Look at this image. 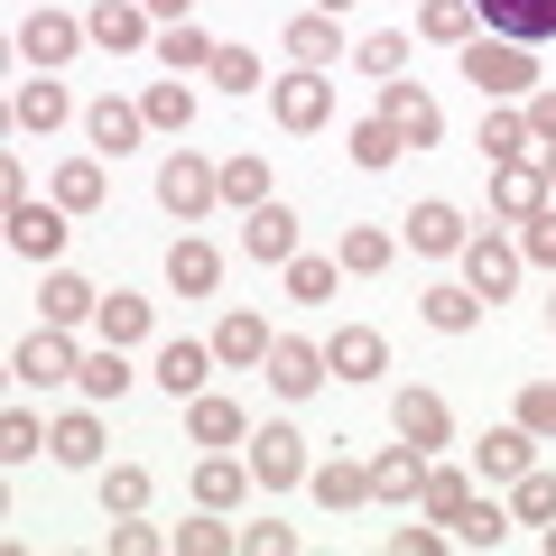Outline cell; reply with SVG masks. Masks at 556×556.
I'll use <instances>...</instances> for the list:
<instances>
[{
	"mask_svg": "<svg viewBox=\"0 0 556 556\" xmlns=\"http://www.w3.org/2000/svg\"><path fill=\"white\" fill-rule=\"evenodd\" d=\"M353 65H362V75H380V84L408 75V38H399V28H371V38L353 47Z\"/></svg>",
	"mask_w": 556,
	"mask_h": 556,
	"instance_id": "7dc6e473",
	"label": "cell"
},
{
	"mask_svg": "<svg viewBox=\"0 0 556 556\" xmlns=\"http://www.w3.org/2000/svg\"><path fill=\"white\" fill-rule=\"evenodd\" d=\"M325 371H334V362H325V343H298V334L269 343V390H278V399H316Z\"/></svg>",
	"mask_w": 556,
	"mask_h": 556,
	"instance_id": "8fae6325",
	"label": "cell"
},
{
	"mask_svg": "<svg viewBox=\"0 0 556 556\" xmlns=\"http://www.w3.org/2000/svg\"><path fill=\"white\" fill-rule=\"evenodd\" d=\"M75 47H84V20H75V10H28V20H20V56L38 65V75H65Z\"/></svg>",
	"mask_w": 556,
	"mask_h": 556,
	"instance_id": "52a82bcc",
	"label": "cell"
},
{
	"mask_svg": "<svg viewBox=\"0 0 556 556\" xmlns=\"http://www.w3.org/2000/svg\"><path fill=\"white\" fill-rule=\"evenodd\" d=\"M288 298H298V306H325V298H334V260H325V251H298V260H288Z\"/></svg>",
	"mask_w": 556,
	"mask_h": 556,
	"instance_id": "bcb514c9",
	"label": "cell"
},
{
	"mask_svg": "<svg viewBox=\"0 0 556 556\" xmlns=\"http://www.w3.org/2000/svg\"><path fill=\"white\" fill-rule=\"evenodd\" d=\"M260 482H251V455H204L195 464V510H241Z\"/></svg>",
	"mask_w": 556,
	"mask_h": 556,
	"instance_id": "d6986e66",
	"label": "cell"
},
{
	"mask_svg": "<svg viewBox=\"0 0 556 556\" xmlns=\"http://www.w3.org/2000/svg\"><path fill=\"white\" fill-rule=\"evenodd\" d=\"M269 112H278V130H325V121H334V75H325V65L278 75L269 84Z\"/></svg>",
	"mask_w": 556,
	"mask_h": 556,
	"instance_id": "3957f363",
	"label": "cell"
},
{
	"mask_svg": "<svg viewBox=\"0 0 556 556\" xmlns=\"http://www.w3.org/2000/svg\"><path fill=\"white\" fill-rule=\"evenodd\" d=\"M519 427H529L538 445L556 437V380H529V390H519Z\"/></svg>",
	"mask_w": 556,
	"mask_h": 556,
	"instance_id": "816d5d0a",
	"label": "cell"
},
{
	"mask_svg": "<svg viewBox=\"0 0 556 556\" xmlns=\"http://www.w3.org/2000/svg\"><path fill=\"white\" fill-rule=\"evenodd\" d=\"M464 288H473V298L482 306H492V298H510V288H519V241H492V232H473V241H464Z\"/></svg>",
	"mask_w": 556,
	"mask_h": 556,
	"instance_id": "9c48e42d",
	"label": "cell"
},
{
	"mask_svg": "<svg viewBox=\"0 0 556 556\" xmlns=\"http://www.w3.org/2000/svg\"><path fill=\"white\" fill-rule=\"evenodd\" d=\"M547 334H556V298H547Z\"/></svg>",
	"mask_w": 556,
	"mask_h": 556,
	"instance_id": "6125c7cd",
	"label": "cell"
},
{
	"mask_svg": "<svg viewBox=\"0 0 556 556\" xmlns=\"http://www.w3.org/2000/svg\"><path fill=\"white\" fill-rule=\"evenodd\" d=\"M186 437H195V445H251V417H241L232 399L204 390V399H186Z\"/></svg>",
	"mask_w": 556,
	"mask_h": 556,
	"instance_id": "4316f807",
	"label": "cell"
},
{
	"mask_svg": "<svg viewBox=\"0 0 556 556\" xmlns=\"http://www.w3.org/2000/svg\"><path fill=\"white\" fill-rule=\"evenodd\" d=\"M529 464H538V437L519 427V417H510V427H492V437L473 445V473H482V482H519Z\"/></svg>",
	"mask_w": 556,
	"mask_h": 556,
	"instance_id": "ffe728a7",
	"label": "cell"
},
{
	"mask_svg": "<svg viewBox=\"0 0 556 556\" xmlns=\"http://www.w3.org/2000/svg\"><path fill=\"white\" fill-rule=\"evenodd\" d=\"M223 547H241V529H223V510L177 519V529H167V556H223Z\"/></svg>",
	"mask_w": 556,
	"mask_h": 556,
	"instance_id": "b9f144b4",
	"label": "cell"
},
{
	"mask_svg": "<svg viewBox=\"0 0 556 556\" xmlns=\"http://www.w3.org/2000/svg\"><path fill=\"white\" fill-rule=\"evenodd\" d=\"M437 547H455L437 519H399V529H390V556H437Z\"/></svg>",
	"mask_w": 556,
	"mask_h": 556,
	"instance_id": "11a10c76",
	"label": "cell"
},
{
	"mask_svg": "<svg viewBox=\"0 0 556 556\" xmlns=\"http://www.w3.org/2000/svg\"><path fill=\"white\" fill-rule=\"evenodd\" d=\"M159 547H167V529H149L139 510H130V519H112V556H159Z\"/></svg>",
	"mask_w": 556,
	"mask_h": 556,
	"instance_id": "9f6ffc18",
	"label": "cell"
},
{
	"mask_svg": "<svg viewBox=\"0 0 556 556\" xmlns=\"http://www.w3.org/2000/svg\"><path fill=\"white\" fill-rule=\"evenodd\" d=\"M139 112H149V130H186V121H195V93H186L177 75H159L149 93H139Z\"/></svg>",
	"mask_w": 556,
	"mask_h": 556,
	"instance_id": "ee69618b",
	"label": "cell"
},
{
	"mask_svg": "<svg viewBox=\"0 0 556 556\" xmlns=\"http://www.w3.org/2000/svg\"><path fill=\"white\" fill-rule=\"evenodd\" d=\"M334 56H343L334 10H298V20H288V65H334Z\"/></svg>",
	"mask_w": 556,
	"mask_h": 556,
	"instance_id": "f1b7e54d",
	"label": "cell"
},
{
	"mask_svg": "<svg viewBox=\"0 0 556 556\" xmlns=\"http://www.w3.org/2000/svg\"><path fill=\"white\" fill-rule=\"evenodd\" d=\"M269 343H278V334L251 316V306H232V316L214 325V362H223V371H260V362H269Z\"/></svg>",
	"mask_w": 556,
	"mask_h": 556,
	"instance_id": "e0dca14e",
	"label": "cell"
},
{
	"mask_svg": "<svg viewBox=\"0 0 556 556\" xmlns=\"http://www.w3.org/2000/svg\"><path fill=\"white\" fill-rule=\"evenodd\" d=\"M464 241H473V232H464V214H455V204H437V195H427V204L408 214V251H427V260H455Z\"/></svg>",
	"mask_w": 556,
	"mask_h": 556,
	"instance_id": "cb8c5ba5",
	"label": "cell"
},
{
	"mask_svg": "<svg viewBox=\"0 0 556 556\" xmlns=\"http://www.w3.org/2000/svg\"><path fill=\"white\" fill-rule=\"evenodd\" d=\"M65 112H75V93H65L56 75H28V84H20V102H10V121H20V130H38V139L56 130Z\"/></svg>",
	"mask_w": 556,
	"mask_h": 556,
	"instance_id": "4dcf8cb0",
	"label": "cell"
},
{
	"mask_svg": "<svg viewBox=\"0 0 556 556\" xmlns=\"http://www.w3.org/2000/svg\"><path fill=\"white\" fill-rule=\"evenodd\" d=\"M47 455L75 464V473H93V464H102V417L93 408H65L56 427H47Z\"/></svg>",
	"mask_w": 556,
	"mask_h": 556,
	"instance_id": "d4e9b609",
	"label": "cell"
},
{
	"mask_svg": "<svg viewBox=\"0 0 556 556\" xmlns=\"http://www.w3.org/2000/svg\"><path fill=\"white\" fill-rule=\"evenodd\" d=\"M390 427L417 445V455H437V445L455 437V408H445L437 390H399V399H390Z\"/></svg>",
	"mask_w": 556,
	"mask_h": 556,
	"instance_id": "7c38bea8",
	"label": "cell"
},
{
	"mask_svg": "<svg viewBox=\"0 0 556 556\" xmlns=\"http://www.w3.org/2000/svg\"><path fill=\"white\" fill-rule=\"evenodd\" d=\"M159 65H167V75H214V38H204L195 20L159 28Z\"/></svg>",
	"mask_w": 556,
	"mask_h": 556,
	"instance_id": "8d00e7d4",
	"label": "cell"
},
{
	"mask_svg": "<svg viewBox=\"0 0 556 556\" xmlns=\"http://www.w3.org/2000/svg\"><path fill=\"white\" fill-rule=\"evenodd\" d=\"M464 501H473V473H464V464H427V492H417V510H427V519L445 529V519H455Z\"/></svg>",
	"mask_w": 556,
	"mask_h": 556,
	"instance_id": "ab89813d",
	"label": "cell"
},
{
	"mask_svg": "<svg viewBox=\"0 0 556 556\" xmlns=\"http://www.w3.org/2000/svg\"><path fill=\"white\" fill-rule=\"evenodd\" d=\"M159 204H167L177 223H204V214L223 204V159H195V149H177V159L159 167Z\"/></svg>",
	"mask_w": 556,
	"mask_h": 556,
	"instance_id": "7a4b0ae2",
	"label": "cell"
},
{
	"mask_svg": "<svg viewBox=\"0 0 556 556\" xmlns=\"http://www.w3.org/2000/svg\"><path fill=\"white\" fill-rule=\"evenodd\" d=\"M343 149H353V167H371V177H380V167H399V149H408V139H399V121H353V130H343Z\"/></svg>",
	"mask_w": 556,
	"mask_h": 556,
	"instance_id": "74e56055",
	"label": "cell"
},
{
	"mask_svg": "<svg viewBox=\"0 0 556 556\" xmlns=\"http://www.w3.org/2000/svg\"><path fill=\"white\" fill-rule=\"evenodd\" d=\"M380 121H399V139H408V149H437V139H445L437 93H417L408 75H390V84H380Z\"/></svg>",
	"mask_w": 556,
	"mask_h": 556,
	"instance_id": "ba28073f",
	"label": "cell"
},
{
	"mask_svg": "<svg viewBox=\"0 0 556 556\" xmlns=\"http://www.w3.org/2000/svg\"><path fill=\"white\" fill-rule=\"evenodd\" d=\"M417 492H427V455H417L408 437H399L390 455H371V501H390V510H408Z\"/></svg>",
	"mask_w": 556,
	"mask_h": 556,
	"instance_id": "44dd1931",
	"label": "cell"
},
{
	"mask_svg": "<svg viewBox=\"0 0 556 556\" xmlns=\"http://www.w3.org/2000/svg\"><path fill=\"white\" fill-rule=\"evenodd\" d=\"M214 84L223 93H260V56L251 47H214Z\"/></svg>",
	"mask_w": 556,
	"mask_h": 556,
	"instance_id": "f5cc1de1",
	"label": "cell"
},
{
	"mask_svg": "<svg viewBox=\"0 0 556 556\" xmlns=\"http://www.w3.org/2000/svg\"><path fill=\"white\" fill-rule=\"evenodd\" d=\"M167 288H177V298H214V288H223V251L186 232L177 251H167Z\"/></svg>",
	"mask_w": 556,
	"mask_h": 556,
	"instance_id": "603a6c76",
	"label": "cell"
},
{
	"mask_svg": "<svg viewBox=\"0 0 556 556\" xmlns=\"http://www.w3.org/2000/svg\"><path fill=\"white\" fill-rule=\"evenodd\" d=\"M241 251L260 260V269H288V260H298V214H288V204H251V214H241Z\"/></svg>",
	"mask_w": 556,
	"mask_h": 556,
	"instance_id": "30bf717a",
	"label": "cell"
},
{
	"mask_svg": "<svg viewBox=\"0 0 556 556\" xmlns=\"http://www.w3.org/2000/svg\"><path fill=\"white\" fill-rule=\"evenodd\" d=\"M538 167H547V195H556V149H538Z\"/></svg>",
	"mask_w": 556,
	"mask_h": 556,
	"instance_id": "91938a15",
	"label": "cell"
},
{
	"mask_svg": "<svg viewBox=\"0 0 556 556\" xmlns=\"http://www.w3.org/2000/svg\"><path fill=\"white\" fill-rule=\"evenodd\" d=\"M547 556H556V519H547Z\"/></svg>",
	"mask_w": 556,
	"mask_h": 556,
	"instance_id": "94428289",
	"label": "cell"
},
{
	"mask_svg": "<svg viewBox=\"0 0 556 556\" xmlns=\"http://www.w3.org/2000/svg\"><path fill=\"white\" fill-rule=\"evenodd\" d=\"M519 260H529V269H556V204H538V214L519 223Z\"/></svg>",
	"mask_w": 556,
	"mask_h": 556,
	"instance_id": "681fc988",
	"label": "cell"
},
{
	"mask_svg": "<svg viewBox=\"0 0 556 556\" xmlns=\"http://www.w3.org/2000/svg\"><path fill=\"white\" fill-rule=\"evenodd\" d=\"M38 445H47V427H38L28 408H10V417H0V464H28Z\"/></svg>",
	"mask_w": 556,
	"mask_h": 556,
	"instance_id": "f907efd6",
	"label": "cell"
},
{
	"mask_svg": "<svg viewBox=\"0 0 556 556\" xmlns=\"http://www.w3.org/2000/svg\"><path fill=\"white\" fill-rule=\"evenodd\" d=\"M538 204H556V195H547V167L501 159V167H492V214H501V223H529Z\"/></svg>",
	"mask_w": 556,
	"mask_h": 556,
	"instance_id": "4fadbf2b",
	"label": "cell"
},
{
	"mask_svg": "<svg viewBox=\"0 0 556 556\" xmlns=\"http://www.w3.org/2000/svg\"><path fill=\"white\" fill-rule=\"evenodd\" d=\"M10 371H20L28 390H56V380H75V371H84V353H75V334H65V325H38V334H20Z\"/></svg>",
	"mask_w": 556,
	"mask_h": 556,
	"instance_id": "277c9868",
	"label": "cell"
},
{
	"mask_svg": "<svg viewBox=\"0 0 556 556\" xmlns=\"http://www.w3.org/2000/svg\"><path fill=\"white\" fill-rule=\"evenodd\" d=\"M102 195H112L102 159H65V167H56V204H65V214H102Z\"/></svg>",
	"mask_w": 556,
	"mask_h": 556,
	"instance_id": "f35d334b",
	"label": "cell"
},
{
	"mask_svg": "<svg viewBox=\"0 0 556 556\" xmlns=\"http://www.w3.org/2000/svg\"><path fill=\"white\" fill-rule=\"evenodd\" d=\"M223 204H232V214L269 204V159H260V149H232V159H223Z\"/></svg>",
	"mask_w": 556,
	"mask_h": 556,
	"instance_id": "d590c367",
	"label": "cell"
},
{
	"mask_svg": "<svg viewBox=\"0 0 556 556\" xmlns=\"http://www.w3.org/2000/svg\"><path fill=\"white\" fill-rule=\"evenodd\" d=\"M288 547H298L288 519H241V556H288Z\"/></svg>",
	"mask_w": 556,
	"mask_h": 556,
	"instance_id": "db71d44e",
	"label": "cell"
},
{
	"mask_svg": "<svg viewBox=\"0 0 556 556\" xmlns=\"http://www.w3.org/2000/svg\"><path fill=\"white\" fill-rule=\"evenodd\" d=\"M93 325H102V343H121V353H130V343H149V334H159V306H149V298H130V288H112Z\"/></svg>",
	"mask_w": 556,
	"mask_h": 556,
	"instance_id": "83f0119b",
	"label": "cell"
},
{
	"mask_svg": "<svg viewBox=\"0 0 556 556\" xmlns=\"http://www.w3.org/2000/svg\"><path fill=\"white\" fill-rule=\"evenodd\" d=\"M417 38H427V47H473L482 38V10H473V0H427V10H417Z\"/></svg>",
	"mask_w": 556,
	"mask_h": 556,
	"instance_id": "1f68e13d",
	"label": "cell"
},
{
	"mask_svg": "<svg viewBox=\"0 0 556 556\" xmlns=\"http://www.w3.org/2000/svg\"><path fill=\"white\" fill-rule=\"evenodd\" d=\"M306 473H316V464H306L298 427H260V437H251V482H260V492H298Z\"/></svg>",
	"mask_w": 556,
	"mask_h": 556,
	"instance_id": "8992f818",
	"label": "cell"
},
{
	"mask_svg": "<svg viewBox=\"0 0 556 556\" xmlns=\"http://www.w3.org/2000/svg\"><path fill=\"white\" fill-rule=\"evenodd\" d=\"M492 38H519V47H547L556 38V0H473Z\"/></svg>",
	"mask_w": 556,
	"mask_h": 556,
	"instance_id": "5bb4252c",
	"label": "cell"
},
{
	"mask_svg": "<svg viewBox=\"0 0 556 556\" xmlns=\"http://www.w3.org/2000/svg\"><path fill=\"white\" fill-rule=\"evenodd\" d=\"M417 316L437 325V334H473V325H482V298L455 278V288H427V298H417Z\"/></svg>",
	"mask_w": 556,
	"mask_h": 556,
	"instance_id": "e575fe53",
	"label": "cell"
},
{
	"mask_svg": "<svg viewBox=\"0 0 556 556\" xmlns=\"http://www.w3.org/2000/svg\"><path fill=\"white\" fill-rule=\"evenodd\" d=\"M325 362H334V380H380L390 371V343H380V325H334Z\"/></svg>",
	"mask_w": 556,
	"mask_h": 556,
	"instance_id": "ac0fdd59",
	"label": "cell"
},
{
	"mask_svg": "<svg viewBox=\"0 0 556 556\" xmlns=\"http://www.w3.org/2000/svg\"><path fill=\"white\" fill-rule=\"evenodd\" d=\"M130 510H149V473L139 464H112L102 473V519H130Z\"/></svg>",
	"mask_w": 556,
	"mask_h": 556,
	"instance_id": "c3c4849f",
	"label": "cell"
},
{
	"mask_svg": "<svg viewBox=\"0 0 556 556\" xmlns=\"http://www.w3.org/2000/svg\"><path fill=\"white\" fill-rule=\"evenodd\" d=\"M75 380H84V399H93V408H102V399H121V390H130V362H121V343H93Z\"/></svg>",
	"mask_w": 556,
	"mask_h": 556,
	"instance_id": "7bdbcfd3",
	"label": "cell"
},
{
	"mask_svg": "<svg viewBox=\"0 0 556 556\" xmlns=\"http://www.w3.org/2000/svg\"><path fill=\"white\" fill-rule=\"evenodd\" d=\"M38 316L75 334V325H93V316H102V288H93V278H75V269H47V288H38Z\"/></svg>",
	"mask_w": 556,
	"mask_h": 556,
	"instance_id": "9a60e30c",
	"label": "cell"
},
{
	"mask_svg": "<svg viewBox=\"0 0 556 556\" xmlns=\"http://www.w3.org/2000/svg\"><path fill=\"white\" fill-rule=\"evenodd\" d=\"M306 492H316V510L343 519V510H362V501H371V464H343V455H334V464H316V473H306Z\"/></svg>",
	"mask_w": 556,
	"mask_h": 556,
	"instance_id": "484cf974",
	"label": "cell"
},
{
	"mask_svg": "<svg viewBox=\"0 0 556 556\" xmlns=\"http://www.w3.org/2000/svg\"><path fill=\"white\" fill-rule=\"evenodd\" d=\"M139 10H149V20H159V28H177V20H195V0H139Z\"/></svg>",
	"mask_w": 556,
	"mask_h": 556,
	"instance_id": "680465c9",
	"label": "cell"
},
{
	"mask_svg": "<svg viewBox=\"0 0 556 556\" xmlns=\"http://www.w3.org/2000/svg\"><path fill=\"white\" fill-rule=\"evenodd\" d=\"M455 56H464V84H473L482 102H529L538 93V47H519V38H492V28H482Z\"/></svg>",
	"mask_w": 556,
	"mask_h": 556,
	"instance_id": "6da1fadb",
	"label": "cell"
},
{
	"mask_svg": "<svg viewBox=\"0 0 556 556\" xmlns=\"http://www.w3.org/2000/svg\"><path fill=\"white\" fill-rule=\"evenodd\" d=\"M84 130H93V149H102V159H121V149H130V139L149 130V112H139V102H112V93H102L93 112H84Z\"/></svg>",
	"mask_w": 556,
	"mask_h": 556,
	"instance_id": "836d02e7",
	"label": "cell"
},
{
	"mask_svg": "<svg viewBox=\"0 0 556 556\" xmlns=\"http://www.w3.org/2000/svg\"><path fill=\"white\" fill-rule=\"evenodd\" d=\"M510 529H519V519L501 510L492 492H473V501H464L455 519H445V538H455V547H501V538H510Z\"/></svg>",
	"mask_w": 556,
	"mask_h": 556,
	"instance_id": "f546056e",
	"label": "cell"
},
{
	"mask_svg": "<svg viewBox=\"0 0 556 556\" xmlns=\"http://www.w3.org/2000/svg\"><path fill=\"white\" fill-rule=\"evenodd\" d=\"M510 519H538V529L556 519V473H547V464H529V473L510 482Z\"/></svg>",
	"mask_w": 556,
	"mask_h": 556,
	"instance_id": "f6af8a7d",
	"label": "cell"
},
{
	"mask_svg": "<svg viewBox=\"0 0 556 556\" xmlns=\"http://www.w3.org/2000/svg\"><path fill=\"white\" fill-rule=\"evenodd\" d=\"M204 380H214V343H159V390L167 399H204Z\"/></svg>",
	"mask_w": 556,
	"mask_h": 556,
	"instance_id": "7402d4cb",
	"label": "cell"
},
{
	"mask_svg": "<svg viewBox=\"0 0 556 556\" xmlns=\"http://www.w3.org/2000/svg\"><path fill=\"white\" fill-rule=\"evenodd\" d=\"M390 251H399V241L380 232V223H353V232L334 241V260H343V269H353V278H380V269H390Z\"/></svg>",
	"mask_w": 556,
	"mask_h": 556,
	"instance_id": "60d3db41",
	"label": "cell"
},
{
	"mask_svg": "<svg viewBox=\"0 0 556 556\" xmlns=\"http://www.w3.org/2000/svg\"><path fill=\"white\" fill-rule=\"evenodd\" d=\"M519 112H529V139H538V149H556V93H529Z\"/></svg>",
	"mask_w": 556,
	"mask_h": 556,
	"instance_id": "6f0895ef",
	"label": "cell"
},
{
	"mask_svg": "<svg viewBox=\"0 0 556 556\" xmlns=\"http://www.w3.org/2000/svg\"><path fill=\"white\" fill-rule=\"evenodd\" d=\"M473 149H482V159H529V149H538V139H529V112H519V102H492V112H482V139H473Z\"/></svg>",
	"mask_w": 556,
	"mask_h": 556,
	"instance_id": "d6a6232c",
	"label": "cell"
},
{
	"mask_svg": "<svg viewBox=\"0 0 556 556\" xmlns=\"http://www.w3.org/2000/svg\"><path fill=\"white\" fill-rule=\"evenodd\" d=\"M84 38H93L102 56H139V47H159V20H149L139 0H93V10H84Z\"/></svg>",
	"mask_w": 556,
	"mask_h": 556,
	"instance_id": "5b68a950",
	"label": "cell"
},
{
	"mask_svg": "<svg viewBox=\"0 0 556 556\" xmlns=\"http://www.w3.org/2000/svg\"><path fill=\"white\" fill-rule=\"evenodd\" d=\"M10 251L20 260H56L65 251V204H38V195L10 204Z\"/></svg>",
	"mask_w": 556,
	"mask_h": 556,
	"instance_id": "2e32d148",
	"label": "cell"
}]
</instances>
